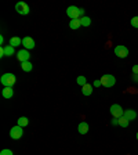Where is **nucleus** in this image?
Masks as SVG:
<instances>
[{"label": "nucleus", "mask_w": 138, "mask_h": 155, "mask_svg": "<svg viewBox=\"0 0 138 155\" xmlns=\"http://www.w3.org/2000/svg\"><path fill=\"white\" fill-rule=\"evenodd\" d=\"M66 15L71 19H79V18H82V17H84V10L80 8V7L71 6L66 8Z\"/></svg>", "instance_id": "nucleus-1"}, {"label": "nucleus", "mask_w": 138, "mask_h": 155, "mask_svg": "<svg viewBox=\"0 0 138 155\" xmlns=\"http://www.w3.org/2000/svg\"><path fill=\"white\" fill-rule=\"evenodd\" d=\"M0 82H2V84L4 87H13L17 82V78L14 74H4L0 78Z\"/></svg>", "instance_id": "nucleus-2"}, {"label": "nucleus", "mask_w": 138, "mask_h": 155, "mask_svg": "<svg viewBox=\"0 0 138 155\" xmlns=\"http://www.w3.org/2000/svg\"><path fill=\"white\" fill-rule=\"evenodd\" d=\"M100 81H101V83H102L104 87H112V86H115V83H116V78L113 76V75L106 74L101 78Z\"/></svg>", "instance_id": "nucleus-3"}, {"label": "nucleus", "mask_w": 138, "mask_h": 155, "mask_svg": "<svg viewBox=\"0 0 138 155\" xmlns=\"http://www.w3.org/2000/svg\"><path fill=\"white\" fill-rule=\"evenodd\" d=\"M15 11L18 14H21V15H28L30 8H29V6L25 3V2H19V3L15 4Z\"/></svg>", "instance_id": "nucleus-4"}, {"label": "nucleus", "mask_w": 138, "mask_h": 155, "mask_svg": "<svg viewBox=\"0 0 138 155\" xmlns=\"http://www.w3.org/2000/svg\"><path fill=\"white\" fill-rule=\"evenodd\" d=\"M22 134H24V130H22V127L21 126H14V127H11V130H10V137L13 140H18V139H21L22 137Z\"/></svg>", "instance_id": "nucleus-5"}, {"label": "nucleus", "mask_w": 138, "mask_h": 155, "mask_svg": "<svg viewBox=\"0 0 138 155\" xmlns=\"http://www.w3.org/2000/svg\"><path fill=\"white\" fill-rule=\"evenodd\" d=\"M115 55L116 57H119V58H126L127 55H129V48L126 47V46H116L115 47Z\"/></svg>", "instance_id": "nucleus-6"}, {"label": "nucleus", "mask_w": 138, "mask_h": 155, "mask_svg": "<svg viewBox=\"0 0 138 155\" xmlns=\"http://www.w3.org/2000/svg\"><path fill=\"white\" fill-rule=\"evenodd\" d=\"M111 114H112L113 118H122L123 114H124V111H123V108L119 105V104H113L112 107H111Z\"/></svg>", "instance_id": "nucleus-7"}, {"label": "nucleus", "mask_w": 138, "mask_h": 155, "mask_svg": "<svg viewBox=\"0 0 138 155\" xmlns=\"http://www.w3.org/2000/svg\"><path fill=\"white\" fill-rule=\"evenodd\" d=\"M17 58H18V61L22 64V62H26L30 60V53L28 51V50H19L18 53H17Z\"/></svg>", "instance_id": "nucleus-8"}, {"label": "nucleus", "mask_w": 138, "mask_h": 155, "mask_svg": "<svg viewBox=\"0 0 138 155\" xmlns=\"http://www.w3.org/2000/svg\"><path fill=\"white\" fill-rule=\"evenodd\" d=\"M22 46L25 50H32V48H35V40H33L32 38H29V36H26V38L22 39Z\"/></svg>", "instance_id": "nucleus-9"}, {"label": "nucleus", "mask_w": 138, "mask_h": 155, "mask_svg": "<svg viewBox=\"0 0 138 155\" xmlns=\"http://www.w3.org/2000/svg\"><path fill=\"white\" fill-rule=\"evenodd\" d=\"M123 116H124L126 119L129 120V122H131V120H134L135 118H137V112H135L134 110H126L124 111V114H123Z\"/></svg>", "instance_id": "nucleus-10"}, {"label": "nucleus", "mask_w": 138, "mask_h": 155, "mask_svg": "<svg viewBox=\"0 0 138 155\" xmlns=\"http://www.w3.org/2000/svg\"><path fill=\"white\" fill-rule=\"evenodd\" d=\"M88 123L87 122H80L79 123V126H77V130H79V133L80 134H86V133H88Z\"/></svg>", "instance_id": "nucleus-11"}, {"label": "nucleus", "mask_w": 138, "mask_h": 155, "mask_svg": "<svg viewBox=\"0 0 138 155\" xmlns=\"http://www.w3.org/2000/svg\"><path fill=\"white\" fill-rule=\"evenodd\" d=\"M2 96L4 97V98H11V97L14 96V90H13V87H4L3 91H2Z\"/></svg>", "instance_id": "nucleus-12"}, {"label": "nucleus", "mask_w": 138, "mask_h": 155, "mask_svg": "<svg viewBox=\"0 0 138 155\" xmlns=\"http://www.w3.org/2000/svg\"><path fill=\"white\" fill-rule=\"evenodd\" d=\"M93 84H90V83H87V84H84L83 87H82V93H83V96H90L91 93H93Z\"/></svg>", "instance_id": "nucleus-13"}, {"label": "nucleus", "mask_w": 138, "mask_h": 155, "mask_svg": "<svg viewBox=\"0 0 138 155\" xmlns=\"http://www.w3.org/2000/svg\"><path fill=\"white\" fill-rule=\"evenodd\" d=\"M22 45V39H19L18 36H13V38L10 39V46H13V47H17V46Z\"/></svg>", "instance_id": "nucleus-14"}, {"label": "nucleus", "mask_w": 138, "mask_h": 155, "mask_svg": "<svg viewBox=\"0 0 138 155\" xmlns=\"http://www.w3.org/2000/svg\"><path fill=\"white\" fill-rule=\"evenodd\" d=\"M82 26V24H80V18L79 19H71V22H69V28L71 29H79Z\"/></svg>", "instance_id": "nucleus-15"}, {"label": "nucleus", "mask_w": 138, "mask_h": 155, "mask_svg": "<svg viewBox=\"0 0 138 155\" xmlns=\"http://www.w3.org/2000/svg\"><path fill=\"white\" fill-rule=\"evenodd\" d=\"M21 68H22V71H25V72H30L33 69V65L30 61H26V62H22V64H21Z\"/></svg>", "instance_id": "nucleus-16"}, {"label": "nucleus", "mask_w": 138, "mask_h": 155, "mask_svg": "<svg viewBox=\"0 0 138 155\" xmlns=\"http://www.w3.org/2000/svg\"><path fill=\"white\" fill-rule=\"evenodd\" d=\"M80 24H82V26H90L91 25V18H90V17H87V15L82 17V18H80Z\"/></svg>", "instance_id": "nucleus-17"}, {"label": "nucleus", "mask_w": 138, "mask_h": 155, "mask_svg": "<svg viewBox=\"0 0 138 155\" xmlns=\"http://www.w3.org/2000/svg\"><path fill=\"white\" fill-rule=\"evenodd\" d=\"M14 53H15V50H14L13 46H4V54H6V57H10V55H13Z\"/></svg>", "instance_id": "nucleus-18"}, {"label": "nucleus", "mask_w": 138, "mask_h": 155, "mask_svg": "<svg viewBox=\"0 0 138 155\" xmlns=\"http://www.w3.org/2000/svg\"><path fill=\"white\" fill-rule=\"evenodd\" d=\"M17 125L21 126V127H25V126L28 125V118H26V116H21V118H18V122H17Z\"/></svg>", "instance_id": "nucleus-19"}, {"label": "nucleus", "mask_w": 138, "mask_h": 155, "mask_svg": "<svg viewBox=\"0 0 138 155\" xmlns=\"http://www.w3.org/2000/svg\"><path fill=\"white\" fill-rule=\"evenodd\" d=\"M77 84H79V86H82V87H83L84 86V84H87V78L86 76H83V75H80V76H79V78H77Z\"/></svg>", "instance_id": "nucleus-20"}, {"label": "nucleus", "mask_w": 138, "mask_h": 155, "mask_svg": "<svg viewBox=\"0 0 138 155\" xmlns=\"http://www.w3.org/2000/svg\"><path fill=\"white\" fill-rule=\"evenodd\" d=\"M129 120L126 119L124 116H122V118H119V126H122V127H127L129 126Z\"/></svg>", "instance_id": "nucleus-21"}, {"label": "nucleus", "mask_w": 138, "mask_h": 155, "mask_svg": "<svg viewBox=\"0 0 138 155\" xmlns=\"http://www.w3.org/2000/svg\"><path fill=\"white\" fill-rule=\"evenodd\" d=\"M130 24H131L133 28H137L138 29V17H133L131 21H130Z\"/></svg>", "instance_id": "nucleus-22"}, {"label": "nucleus", "mask_w": 138, "mask_h": 155, "mask_svg": "<svg viewBox=\"0 0 138 155\" xmlns=\"http://www.w3.org/2000/svg\"><path fill=\"white\" fill-rule=\"evenodd\" d=\"M0 155H14V154H13L11 150L6 148V150H2V151H0Z\"/></svg>", "instance_id": "nucleus-23"}, {"label": "nucleus", "mask_w": 138, "mask_h": 155, "mask_svg": "<svg viewBox=\"0 0 138 155\" xmlns=\"http://www.w3.org/2000/svg\"><path fill=\"white\" fill-rule=\"evenodd\" d=\"M93 86L94 87H100V86H102V83H101V81H94Z\"/></svg>", "instance_id": "nucleus-24"}, {"label": "nucleus", "mask_w": 138, "mask_h": 155, "mask_svg": "<svg viewBox=\"0 0 138 155\" xmlns=\"http://www.w3.org/2000/svg\"><path fill=\"white\" fill-rule=\"evenodd\" d=\"M133 75H138V65L133 67Z\"/></svg>", "instance_id": "nucleus-25"}, {"label": "nucleus", "mask_w": 138, "mask_h": 155, "mask_svg": "<svg viewBox=\"0 0 138 155\" xmlns=\"http://www.w3.org/2000/svg\"><path fill=\"white\" fill-rule=\"evenodd\" d=\"M0 57H2V58L6 57V54H4V47H3V46L0 47Z\"/></svg>", "instance_id": "nucleus-26"}, {"label": "nucleus", "mask_w": 138, "mask_h": 155, "mask_svg": "<svg viewBox=\"0 0 138 155\" xmlns=\"http://www.w3.org/2000/svg\"><path fill=\"white\" fill-rule=\"evenodd\" d=\"M112 125H119V119H117V118H113V120H112Z\"/></svg>", "instance_id": "nucleus-27"}, {"label": "nucleus", "mask_w": 138, "mask_h": 155, "mask_svg": "<svg viewBox=\"0 0 138 155\" xmlns=\"http://www.w3.org/2000/svg\"><path fill=\"white\" fill-rule=\"evenodd\" d=\"M3 43H4V36L0 35V45H3Z\"/></svg>", "instance_id": "nucleus-28"}, {"label": "nucleus", "mask_w": 138, "mask_h": 155, "mask_svg": "<svg viewBox=\"0 0 138 155\" xmlns=\"http://www.w3.org/2000/svg\"><path fill=\"white\" fill-rule=\"evenodd\" d=\"M133 81H134V82H138V75H133Z\"/></svg>", "instance_id": "nucleus-29"}, {"label": "nucleus", "mask_w": 138, "mask_h": 155, "mask_svg": "<svg viewBox=\"0 0 138 155\" xmlns=\"http://www.w3.org/2000/svg\"><path fill=\"white\" fill-rule=\"evenodd\" d=\"M137 140H138V133H137Z\"/></svg>", "instance_id": "nucleus-30"}]
</instances>
